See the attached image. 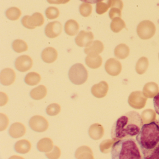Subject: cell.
<instances>
[{"label":"cell","instance_id":"22","mask_svg":"<svg viewBox=\"0 0 159 159\" xmlns=\"http://www.w3.org/2000/svg\"><path fill=\"white\" fill-rule=\"evenodd\" d=\"M12 48L17 53L26 52L28 49V46L25 42L21 39H16L12 43Z\"/></svg>","mask_w":159,"mask_h":159},{"label":"cell","instance_id":"29","mask_svg":"<svg viewBox=\"0 0 159 159\" xmlns=\"http://www.w3.org/2000/svg\"><path fill=\"white\" fill-rule=\"evenodd\" d=\"M45 14L48 19H56L59 16V11L58 9L54 7H50L46 10Z\"/></svg>","mask_w":159,"mask_h":159},{"label":"cell","instance_id":"13","mask_svg":"<svg viewBox=\"0 0 159 159\" xmlns=\"http://www.w3.org/2000/svg\"><path fill=\"white\" fill-rule=\"evenodd\" d=\"M26 128L21 123H15L11 125L9 129V134L13 138H18L25 134Z\"/></svg>","mask_w":159,"mask_h":159},{"label":"cell","instance_id":"16","mask_svg":"<svg viewBox=\"0 0 159 159\" xmlns=\"http://www.w3.org/2000/svg\"><path fill=\"white\" fill-rule=\"evenodd\" d=\"M31 144L27 139H21L16 143L15 149L16 152L22 154L28 153L31 149Z\"/></svg>","mask_w":159,"mask_h":159},{"label":"cell","instance_id":"20","mask_svg":"<svg viewBox=\"0 0 159 159\" xmlns=\"http://www.w3.org/2000/svg\"><path fill=\"white\" fill-rule=\"evenodd\" d=\"M47 91L46 87L43 85H40L31 90L30 95L33 99L40 100L44 98L47 95Z\"/></svg>","mask_w":159,"mask_h":159},{"label":"cell","instance_id":"24","mask_svg":"<svg viewBox=\"0 0 159 159\" xmlns=\"http://www.w3.org/2000/svg\"><path fill=\"white\" fill-rule=\"evenodd\" d=\"M125 23L121 19H114L113 20L110 25L111 29L115 33L120 32L123 29L125 28Z\"/></svg>","mask_w":159,"mask_h":159},{"label":"cell","instance_id":"36","mask_svg":"<svg viewBox=\"0 0 159 159\" xmlns=\"http://www.w3.org/2000/svg\"><path fill=\"white\" fill-rule=\"evenodd\" d=\"M70 0H64V2H63V3L64 4H65V3H67V2H68Z\"/></svg>","mask_w":159,"mask_h":159},{"label":"cell","instance_id":"14","mask_svg":"<svg viewBox=\"0 0 159 159\" xmlns=\"http://www.w3.org/2000/svg\"><path fill=\"white\" fill-rule=\"evenodd\" d=\"M42 58L45 63L48 64L53 63L57 57V52L52 47H47L42 53Z\"/></svg>","mask_w":159,"mask_h":159},{"label":"cell","instance_id":"17","mask_svg":"<svg viewBox=\"0 0 159 159\" xmlns=\"http://www.w3.org/2000/svg\"><path fill=\"white\" fill-rule=\"evenodd\" d=\"M37 148L38 150L42 152H49L53 148V143L51 139L45 138L39 141Z\"/></svg>","mask_w":159,"mask_h":159},{"label":"cell","instance_id":"34","mask_svg":"<svg viewBox=\"0 0 159 159\" xmlns=\"http://www.w3.org/2000/svg\"><path fill=\"white\" fill-rule=\"evenodd\" d=\"M64 0H47L49 3L51 4H60L63 3Z\"/></svg>","mask_w":159,"mask_h":159},{"label":"cell","instance_id":"8","mask_svg":"<svg viewBox=\"0 0 159 159\" xmlns=\"http://www.w3.org/2000/svg\"><path fill=\"white\" fill-rule=\"evenodd\" d=\"M32 59L29 56H21L16 60V68L21 72H26L29 70L32 67Z\"/></svg>","mask_w":159,"mask_h":159},{"label":"cell","instance_id":"10","mask_svg":"<svg viewBox=\"0 0 159 159\" xmlns=\"http://www.w3.org/2000/svg\"><path fill=\"white\" fill-rule=\"evenodd\" d=\"M94 36L91 31H81L75 38V43L79 47H86L93 42Z\"/></svg>","mask_w":159,"mask_h":159},{"label":"cell","instance_id":"26","mask_svg":"<svg viewBox=\"0 0 159 159\" xmlns=\"http://www.w3.org/2000/svg\"><path fill=\"white\" fill-rule=\"evenodd\" d=\"M107 86L105 82H100L98 84H95L92 88V93L96 97L100 98L103 94L104 87Z\"/></svg>","mask_w":159,"mask_h":159},{"label":"cell","instance_id":"21","mask_svg":"<svg viewBox=\"0 0 159 159\" xmlns=\"http://www.w3.org/2000/svg\"><path fill=\"white\" fill-rule=\"evenodd\" d=\"M41 78L39 73L35 72H30L25 78V82L31 86L37 85L40 82Z\"/></svg>","mask_w":159,"mask_h":159},{"label":"cell","instance_id":"1","mask_svg":"<svg viewBox=\"0 0 159 159\" xmlns=\"http://www.w3.org/2000/svg\"><path fill=\"white\" fill-rule=\"evenodd\" d=\"M143 125L141 116L136 111H131L118 118L111 128V137L114 141L136 136Z\"/></svg>","mask_w":159,"mask_h":159},{"label":"cell","instance_id":"9","mask_svg":"<svg viewBox=\"0 0 159 159\" xmlns=\"http://www.w3.org/2000/svg\"><path fill=\"white\" fill-rule=\"evenodd\" d=\"M62 30L61 23L57 21L51 22L48 24L45 27V35L50 39H54L60 35L62 32Z\"/></svg>","mask_w":159,"mask_h":159},{"label":"cell","instance_id":"3","mask_svg":"<svg viewBox=\"0 0 159 159\" xmlns=\"http://www.w3.org/2000/svg\"><path fill=\"white\" fill-rule=\"evenodd\" d=\"M112 159H141L143 155L136 140L123 139L114 142L111 149Z\"/></svg>","mask_w":159,"mask_h":159},{"label":"cell","instance_id":"12","mask_svg":"<svg viewBox=\"0 0 159 159\" xmlns=\"http://www.w3.org/2000/svg\"><path fill=\"white\" fill-rule=\"evenodd\" d=\"M104 50V45L100 41L96 40L89 43L84 49V53L86 54L98 55L102 52Z\"/></svg>","mask_w":159,"mask_h":159},{"label":"cell","instance_id":"19","mask_svg":"<svg viewBox=\"0 0 159 159\" xmlns=\"http://www.w3.org/2000/svg\"><path fill=\"white\" fill-rule=\"evenodd\" d=\"M85 63L89 67L96 69L101 66L102 59L98 55H89L85 58Z\"/></svg>","mask_w":159,"mask_h":159},{"label":"cell","instance_id":"5","mask_svg":"<svg viewBox=\"0 0 159 159\" xmlns=\"http://www.w3.org/2000/svg\"><path fill=\"white\" fill-rule=\"evenodd\" d=\"M156 31L155 25L148 20L140 22L137 28V33L141 39L148 40L151 39Z\"/></svg>","mask_w":159,"mask_h":159},{"label":"cell","instance_id":"37","mask_svg":"<svg viewBox=\"0 0 159 159\" xmlns=\"http://www.w3.org/2000/svg\"><path fill=\"white\" fill-rule=\"evenodd\" d=\"M158 124H159V120H158Z\"/></svg>","mask_w":159,"mask_h":159},{"label":"cell","instance_id":"31","mask_svg":"<svg viewBox=\"0 0 159 159\" xmlns=\"http://www.w3.org/2000/svg\"><path fill=\"white\" fill-rule=\"evenodd\" d=\"M1 118V131L6 129L9 125V119L5 114L1 113L0 114Z\"/></svg>","mask_w":159,"mask_h":159},{"label":"cell","instance_id":"30","mask_svg":"<svg viewBox=\"0 0 159 159\" xmlns=\"http://www.w3.org/2000/svg\"><path fill=\"white\" fill-rule=\"evenodd\" d=\"M61 150L57 146H54L52 151L46 152V155L49 159H58L61 155Z\"/></svg>","mask_w":159,"mask_h":159},{"label":"cell","instance_id":"7","mask_svg":"<svg viewBox=\"0 0 159 159\" xmlns=\"http://www.w3.org/2000/svg\"><path fill=\"white\" fill-rule=\"evenodd\" d=\"M29 125L33 131L39 133L44 132L49 127V123L47 120L39 115L32 117L30 120Z\"/></svg>","mask_w":159,"mask_h":159},{"label":"cell","instance_id":"25","mask_svg":"<svg viewBox=\"0 0 159 159\" xmlns=\"http://www.w3.org/2000/svg\"><path fill=\"white\" fill-rule=\"evenodd\" d=\"M21 13L19 9L17 8H11L6 11V15L7 18L12 21L18 20L21 16Z\"/></svg>","mask_w":159,"mask_h":159},{"label":"cell","instance_id":"33","mask_svg":"<svg viewBox=\"0 0 159 159\" xmlns=\"http://www.w3.org/2000/svg\"><path fill=\"white\" fill-rule=\"evenodd\" d=\"M149 159H159V147L150 157Z\"/></svg>","mask_w":159,"mask_h":159},{"label":"cell","instance_id":"23","mask_svg":"<svg viewBox=\"0 0 159 159\" xmlns=\"http://www.w3.org/2000/svg\"><path fill=\"white\" fill-rule=\"evenodd\" d=\"M102 128L99 125L95 124L90 126L89 130V134L90 136L94 139H100L101 134H102Z\"/></svg>","mask_w":159,"mask_h":159},{"label":"cell","instance_id":"18","mask_svg":"<svg viewBox=\"0 0 159 159\" xmlns=\"http://www.w3.org/2000/svg\"><path fill=\"white\" fill-rule=\"evenodd\" d=\"M79 29L80 25L75 20H68L65 24V32L69 36H74L77 35Z\"/></svg>","mask_w":159,"mask_h":159},{"label":"cell","instance_id":"4","mask_svg":"<svg viewBox=\"0 0 159 159\" xmlns=\"http://www.w3.org/2000/svg\"><path fill=\"white\" fill-rule=\"evenodd\" d=\"M88 71L81 64H76L71 66L69 71L70 81L76 85L83 84L88 79Z\"/></svg>","mask_w":159,"mask_h":159},{"label":"cell","instance_id":"15","mask_svg":"<svg viewBox=\"0 0 159 159\" xmlns=\"http://www.w3.org/2000/svg\"><path fill=\"white\" fill-rule=\"evenodd\" d=\"M77 159H93L94 158L92 150L86 146H82L77 149L75 152Z\"/></svg>","mask_w":159,"mask_h":159},{"label":"cell","instance_id":"11","mask_svg":"<svg viewBox=\"0 0 159 159\" xmlns=\"http://www.w3.org/2000/svg\"><path fill=\"white\" fill-rule=\"evenodd\" d=\"M16 78V75L13 70L11 68H5L1 72L0 81L3 85L9 86L14 82Z\"/></svg>","mask_w":159,"mask_h":159},{"label":"cell","instance_id":"6","mask_svg":"<svg viewBox=\"0 0 159 159\" xmlns=\"http://www.w3.org/2000/svg\"><path fill=\"white\" fill-rule=\"evenodd\" d=\"M44 18L41 14L36 13L31 16H25L22 20L23 25L28 29L32 30L41 26L44 23Z\"/></svg>","mask_w":159,"mask_h":159},{"label":"cell","instance_id":"27","mask_svg":"<svg viewBox=\"0 0 159 159\" xmlns=\"http://www.w3.org/2000/svg\"><path fill=\"white\" fill-rule=\"evenodd\" d=\"M61 111V107L58 104L53 103L47 107L46 112L50 116H56Z\"/></svg>","mask_w":159,"mask_h":159},{"label":"cell","instance_id":"28","mask_svg":"<svg viewBox=\"0 0 159 159\" xmlns=\"http://www.w3.org/2000/svg\"><path fill=\"white\" fill-rule=\"evenodd\" d=\"M80 11L82 16L84 17H88L91 15L92 12V6L87 3H83L80 6Z\"/></svg>","mask_w":159,"mask_h":159},{"label":"cell","instance_id":"32","mask_svg":"<svg viewBox=\"0 0 159 159\" xmlns=\"http://www.w3.org/2000/svg\"><path fill=\"white\" fill-rule=\"evenodd\" d=\"M153 105L155 112L159 115V92L153 98Z\"/></svg>","mask_w":159,"mask_h":159},{"label":"cell","instance_id":"2","mask_svg":"<svg viewBox=\"0 0 159 159\" xmlns=\"http://www.w3.org/2000/svg\"><path fill=\"white\" fill-rule=\"evenodd\" d=\"M143 159H149L159 147V125L156 121L144 124L136 136Z\"/></svg>","mask_w":159,"mask_h":159},{"label":"cell","instance_id":"35","mask_svg":"<svg viewBox=\"0 0 159 159\" xmlns=\"http://www.w3.org/2000/svg\"><path fill=\"white\" fill-rule=\"evenodd\" d=\"M80 1L84 3H91V4H95L97 3L100 0H80Z\"/></svg>","mask_w":159,"mask_h":159}]
</instances>
